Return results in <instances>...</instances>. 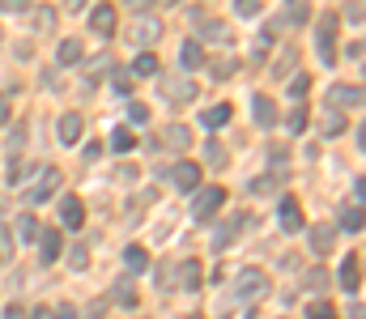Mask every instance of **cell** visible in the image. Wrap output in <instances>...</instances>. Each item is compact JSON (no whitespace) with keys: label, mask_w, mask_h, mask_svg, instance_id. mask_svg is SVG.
<instances>
[{"label":"cell","mask_w":366,"mask_h":319,"mask_svg":"<svg viewBox=\"0 0 366 319\" xmlns=\"http://www.w3.org/2000/svg\"><path fill=\"white\" fill-rule=\"evenodd\" d=\"M286 9H290V26H303V21H311V9H307V0H286Z\"/></svg>","instance_id":"30"},{"label":"cell","mask_w":366,"mask_h":319,"mask_svg":"<svg viewBox=\"0 0 366 319\" xmlns=\"http://www.w3.org/2000/svg\"><path fill=\"white\" fill-rule=\"evenodd\" d=\"M328 102H333L337 111H345V107H358V102H362V85H333Z\"/></svg>","instance_id":"11"},{"label":"cell","mask_w":366,"mask_h":319,"mask_svg":"<svg viewBox=\"0 0 366 319\" xmlns=\"http://www.w3.org/2000/svg\"><path fill=\"white\" fill-rule=\"evenodd\" d=\"M55 319H77V307H60V311H55Z\"/></svg>","instance_id":"44"},{"label":"cell","mask_w":366,"mask_h":319,"mask_svg":"<svg viewBox=\"0 0 366 319\" xmlns=\"http://www.w3.org/2000/svg\"><path fill=\"white\" fill-rule=\"evenodd\" d=\"M205 158H209L213 166H222V162H226V149H222L217 141H209V145H205Z\"/></svg>","instance_id":"36"},{"label":"cell","mask_w":366,"mask_h":319,"mask_svg":"<svg viewBox=\"0 0 366 319\" xmlns=\"http://www.w3.org/2000/svg\"><path fill=\"white\" fill-rule=\"evenodd\" d=\"M60 183H64V175H60V171H55V166H47V171H43V175H38V183H34V188H30V192H26V196H30V205H43V200H51V196H55V188H60Z\"/></svg>","instance_id":"5"},{"label":"cell","mask_w":366,"mask_h":319,"mask_svg":"<svg viewBox=\"0 0 366 319\" xmlns=\"http://www.w3.org/2000/svg\"><path fill=\"white\" fill-rule=\"evenodd\" d=\"M307 90H311L307 77H294V81H290V98H307Z\"/></svg>","instance_id":"38"},{"label":"cell","mask_w":366,"mask_h":319,"mask_svg":"<svg viewBox=\"0 0 366 319\" xmlns=\"http://www.w3.org/2000/svg\"><path fill=\"white\" fill-rule=\"evenodd\" d=\"M124 264H128V269H132V273H145V269H149V252H145V247H136V243H132V247H128V252H124Z\"/></svg>","instance_id":"24"},{"label":"cell","mask_w":366,"mask_h":319,"mask_svg":"<svg viewBox=\"0 0 366 319\" xmlns=\"http://www.w3.org/2000/svg\"><path fill=\"white\" fill-rule=\"evenodd\" d=\"M68 264H72V269H77V273H81V269H85V264H90V256H85V247H81V243H77V247H72V252H68Z\"/></svg>","instance_id":"37"},{"label":"cell","mask_w":366,"mask_h":319,"mask_svg":"<svg viewBox=\"0 0 366 319\" xmlns=\"http://www.w3.org/2000/svg\"><path fill=\"white\" fill-rule=\"evenodd\" d=\"M277 226L286 230V234H298L307 222H303V205L294 200V196H281V205H277Z\"/></svg>","instance_id":"4"},{"label":"cell","mask_w":366,"mask_h":319,"mask_svg":"<svg viewBox=\"0 0 366 319\" xmlns=\"http://www.w3.org/2000/svg\"><path fill=\"white\" fill-rule=\"evenodd\" d=\"M90 26H94V34L111 38V34H115V4H98V9L90 13Z\"/></svg>","instance_id":"8"},{"label":"cell","mask_w":366,"mask_h":319,"mask_svg":"<svg viewBox=\"0 0 366 319\" xmlns=\"http://www.w3.org/2000/svg\"><path fill=\"white\" fill-rule=\"evenodd\" d=\"M166 145H175V149H188V145H192V132H188L183 124H179V128H171V132H166Z\"/></svg>","instance_id":"32"},{"label":"cell","mask_w":366,"mask_h":319,"mask_svg":"<svg viewBox=\"0 0 366 319\" xmlns=\"http://www.w3.org/2000/svg\"><path fill=\"white\" fill-rule=\"evenodd\" d=\"M316 55H320V64H337L341 55H337V17H320V26H316Z\"/></svg>","instance_id":"2"},{"label":"cell","mask_w":366,"mask_h":319,"mask_svg":"<svg viewBox=\"0 0 366 319\" xmlns=\"http://www.w3.org/2000/svg\"><path fill=\"white\" fill-rule=\"evenodd\" d=\"M128 119H132V124H149V107H145V102H132V107H128Z\"/></svg>","instance_id":"35"},{"label":"cell","mask_w":366,"mask_h":319,"mask_svg":"<svg viewBox=\"0 0 366 319\" xmlns=\"http://www.w3.org/2000/svg\"><path fill=\"white\" fill-rule=\"evenodd\" d=\"M34 17H38V26H43V30H47V26H51V21H55V9H38V13H34Z\"/></svg>","instance_id":"41"},{"label":"cell","mask_w":366,"mask_h":319,"mask_svg":"<svg viewBox=\"0 0 366 319\" xmlns=\"http://www.w3.org/2000/svg\"><path fill=\"white\" fill-rule=\"evenodd\" d=\"M13 260V239H9V226H0V264Z\"/></svg>","instance_id":"34"},{"label":"cell","mask_w":366,"mask_h":319,"mask_svg":"<svg viewBox=\"0 0 366 319\" xmlns=\"http://www.w3.org/2000/svg\"><path fill=\"white\" fill-rule=\"evenodd\" d=\"M30 319H55V311H43V307H38V311H34Z\"/></svg>","instance_id":"47"},{"label":"cell","mask_w":366,"mask_h":319,"mask_svg":"<svg viewBox=\"0 0 366 319\" xmlns=\"http://www.w3.org/2000/svg\"><path fill=\"white\" fill-rule=\"evenodd\" d=\"M252 115H256L260 128H277V107H273L269 94H256V98H252Z\"/></svg>","instance_id":"9"},{"label":"cell","mask_w":366,"mask_h":319,"mask_svg":"<svg viewBox=\"0 0 366 319\" xmlns=\"http://www.w3.org/2000/svg\"><path fill=\"white\" fill-rule=\"evenodd\" d=\"M175 188L179 192H196L200 188V166L196 162H179L175 166Z\"/></svg>","instance_id":"12"},{"label":"cell","mask_w":366,"mask_h":319,"mask_svg":"<svg viewBox=\"0 0 366 319\" xmlns=\"http://www.w3.org/2000/svg\"><path fill=\"white\" fill-rule=\"evenodd\" d=\"M111 149H115V153H132V149H136V136H132L128 128H115V132H111Z\"/></svg>","instance_id":"26"},{"label":"cell","mask_w":366,"mask_h":319,"mask_svg":"<svg viewBox=\"0 0 366 319\" xmlns=\"http://www.w3.org/2000/svg\"><path fill=\"white\" fill-rule=\"evenodd\" d=\"M345 17H350V21H358V17H362V0H354V4L345 9Z\"/></svg>","instance_id":"43"},{"label":"cell","mask_w":366,"mask_h":319,"mask_svg":"<svg viewBox=\"0 0 366 319\" xmlns=\"http://www.w3.org/2000/svg\"><path fill=\"white\" fill-rule=\"evenodd\" d=\"M166 98H171V102H192V98H196V85H192V81L171 77V81H166Z\"/></svg>","instance_id":"21"},{"label":"cell","mask_w":366,"mask_h":319,"mask_svg":"<svg viewBox=\"0 0 366 319\" xmlns=\"http://www.w3.org/2000/svg\"><path fill=\"white\" fill-rule=\"evenodd\" d=\"M34 243H38V260H43V264H51V260L60 256V234H55V230H38Z\"/></svg>","instance_id":"16"},{"label":"cell","mask_w":366,"mask_h":319,"mask_svg":"<svg viewBox=\"0 0 366 319\" xmlns=\"http://www.w3.org/2000/svg\"><path fill=\"white\" fill-rule=\"evenodd\" d=\"M200 34L213 38V43H230V30H226L222 21H200Z\"/></svg>","instance_id":"28"},{"label":"cell","mask_w":366,"mask_h":319,"mask_svg":"<svg viewBox=\"0 0 366 319\" xmlns=\"http://www.w3.org/2000/svg\"><path fill=\"white\" fill-rule=\"evenodd\" d=\"M60 222H64L68 230H77V226L85 222V205H81L77 196H64V200H60Z\"/></svg>","instance_id":"13"},{"label":"cell","mask_w":366,"mask_h":319,"mask_svg":"<svg viewBox=\"0 0 366 319\" xmlns=\"http://www.w3.org/2000/svg\"><path fill=\"white\" fill-rule=\"evenodd\" d=\"M179 64H183V68H200V64H205V47H200L196 38H188V43L179 47Z\"/></svg>","instance_id":"20"},{"label":"cell","mask_w":366,"mask_h":319,"mask_svg":"<svg viewBox=\"0 0 366 319\" xmlns=\"http://www.w3.org/2000/svg\"><path fill=\"white\" fill-rule=\"evenodd\" d=\"M0 124H9V98L0 94Z\"/></svg>","instance_id":"45"},{"label":"cell","mask_w":366,"mask_h":319,"mask_svg":"<svg viewBox=\"0 0 366 319\" xmlns=\"http://www.w3.org/2000/svg\"><path fill=\"white\" fill-rule=\"evenodd\" d=\"M158 34H162V26H158L154 17H141V21L132 26V43H136V47H154Z\"/></svg>","instance_id":"10"},{"label":"cell","mask_w":366,"mask_h":319,"mask_svg":"<svg viewBox=\"0 0 366 319\" xmlns=\"http://www.w3.org/2000/svg\"><path fill=\"white\" fill-rule=\"evenodd\" d=\"M55 60H60L64 68H72V64H81V60H85V51H81V43H77V38H64V43H60V51H55Z\"/></svg>","instance_id":"19"},{"label":"cell","mask_w":366,"mask_h":319,"mask_svg":"<svg viewBox=\"0 0 366 319\" xmlns=\"http://www.w3.org/2000/svg\"><path fill=\"white\" fill-rule=\"evenodd\" d=\"M243 226H252V217H247V213H239V217L222 222V226H217V234H213V247H217V252H222V247H230V243L243 234Z\"/></svg>","instance_id":"6"},{"label":"cell","mask_w":366,"mask_h":319,"mask_svg":"<svg viewBox=\"0 0 366 319\" xmlns=\"http://www.w3.org/2000/svg\"><path fill=\"white\" fill-rule=\"evenodd\" d=\"M235 9H239L243 17H252V13H260V0H235Z\"/></svg>","instance_id":"40"},{"label":"cell","mask_w":366,"mask_h":319,"mask_svg":"<svg viewBox=\"0 0 366 319\" xmlns=\"http://www.w3.org/2000/svg\"><path fill=\"white\" fill-rule=\"evenodd\" d=\"M333 247H337V230H333V226H316V230H311V252H316V256H328Z\"/></svg>","instance_id":"15"},{"label":"cell","mask_w":366,"mask_h":319,"mask_svg":"<svg viewBox=\"0 0 366 319\" xmlns=\"http://www.w3.org/2000/svg\"><path fill=\"white\" fill-rule=\"evenodd\" d=\"M188 319H200V315H188Z\"/></svg>","instance_id":"49"},{"label":"cell","mask_w":366,"mask_h":319,"mask_svg":"<svg viewBox=\"0 0 366 319\" xmlns=\"http://www.w3.org/2000/svg\"><path fill=\"white\" fill-rule=\"evenodd\" d=\"M235 294H239V303H260L269 294V273L264 269H243L239 281H235Z\"/></svg>","instance_id":"1"},{"label":"cell","mask_w":366,"mask_h":319,"mask_svg":"<svg viewBox=\"0 0 366 319\" xmlns=\"http://www.w3.org/2000/svg\"><path fill=\"white\" fill-rule=\"evenodd\" d=\"M132 72H136V77H154V72H158V55H154V51H141V55L132 60Z\"/></svg>","instance_id":"25"},{"label":"cell","mask_w":366,"mask_h":319,"mask_svg":"<svg viewBox=\"0 0 366 319\" xmlns=\"http://www.w3.org/2000/svg\"><path fill=\"white\" fill-rule=\"evenodd\" d=\"M320 128H324V136H341V132H345V115L333 107V111L324 115V124H320Z\"/></svg>","instance_id":"27"},{"label":"cell","mask_w":366,"mask_h":319,"mask_svg":"<svg viewBox=\"0 0 366 319\" xmlns=\"http://www.w3.org/2000/svg\"><path fill=\"white\" fill-rule=\"evenodd\" d=\"M230 115H235V111H230V102H217V107H209V111H200V124H205L209 132H217V128H222V124H226Z\"/></svg>","instance_id":"17"},{"label":"cell","mask_w":366,"mask_h":319,"mask_svg":"<svg viewBox=\"0 0 366 319\" xmlns=\"http://www.w3.org/2000/svg\"><path fill=\"white\" fill-rule=\"evenodd\" d=\"M68 9H85V0H68Z\"/></svg>","instance_id":"48"},{"label":"cell","mask_w":366,"mask_h":319,"mask_svg":"<svg viewBox=\"0 0 366 319\" xmlns=\"http://www.w3.org/2000/svg\"><path fill=\"white\" fill-rule=\"evenodd\" d=\"M4 319H30V315H26L21 307H9V311H4Z\"/></svg>","instance_id":"46"},{"label":"cell","mask_w":366,"mask_h":319,"mask_svg":"<svg viewBox=\"0 0 366 319\" xmlns=\"http://www.w3.org/2000/svg\"><path fill=\"white\" fill-rule=\"evenodd\" d=\"M226 205V192L222 188H196V200H192V217L196 222H209L217 209Z\"/></svg>","instance_id":"3"},{"label":"cell","mask_w":366,"mask_h":319,"mask_svg":"<svg viewBox=\"0 0 366 319\" xmlns=\"http://www.w3.org/2000/svg\"><path fill=\"white\" fill-rule=\"evenodd\" d=\"M341 230H350V234H358L362 230V205L354 200V205H345V213H341Z\"/></svg>","instance_id":"22"},{"label":"cell","mask_w":366,"mask_h":319,"mask_svg":"<svg viewBox=\"0 0 366 319\" xmlns=\"http://www.w3.org/2000/svg\"><path fill=\"white\" fill-rule=\"evenodd\" d=\"M307 124H311V119H307V111H303V107H294V111H290V119H286V128H290L294 136H298V132H307Z\"/></svg>","instance_id":"31"},{"label":"cell","mask_w":366,"mask_h":319,"mask_svg":"<svg viewBox=\"0 0 366 319\" xmlns=\"http://www.w3.org/2000/svg\"><path fill=\"white\" fill-rule=\"evenodd\" d=\"M13 230H17V239L34 243V239H38V222H34V213H21V217L13 222Z\"/></svg>","instance_id":"23"},{"label":"cell","mask_w":366,"mask_h":319,"mask_svg":"<svg viewBox=\"0 0 366 319\" xmlns=\"http://www.w3.org/2000/svg\"><path fill=\"white\" fill-rule=\"evenodd\" d=\"M307 319H337V311H333V303H311Z\"/></svg>","instance_id":"33"},{"label":"cell","mask_w":366,"mask_h":319,"mask_svg":"<svg viewBox=\"0 0 366 319\" xmlns=\"http://www.w3.org/2000/svg\"><path fill=\"white\" fill-rule=\"evenodd\" d=\"M273 188H277V179H256V183H252V192H256V196H269Z\"/></svg>","instance_id":"39"},{"label":"cell","mask_w":366,"mask_h":319,"mask_svg":"<svg viewBox=\"0 0 366 319\" xmlns=\"http://www.w3.org/2000/svg\"><path fill=\"white\" fill-rule=\"evenodd\" d=\"M115 303L119 307H136V290H132V281L124 277V281H115Z\"/></svg>","instance_id":"29"},{"label":"cell","mask_w":366,"mask_h":319,"mask_svg":"<svg viewBox=\"0 0 366 319\" xmlns=\"http://www.w3.org/2000/svg\"><path fill=\"white\" fill-rule=\"evenodd\" d=\"M179 286H183L188 294L200 290V260H183V264H179Z\"/></svg>","instance_id":"18"},{"label":"cell","mask_w":366,"mask_h":319,"mask_svg":"<svg viewBox=\"0 0 366 319\" xmlns=\"http://www.w3.org/2000/svg\"><path fill=\"white\" fill-rule=\"evenodd\" d=\"M362 256H350L345 264H341V290L345 294H358V286H362V264H358Z\"/></svg>","instance_id":"14"},{"label":"cell","mask_w":366,"mask_h":319,"mask_svg":"<svg viewBox=\"0 0 366 319\" xmlns=\"http://www.w3.org/2000/svg\"><path fill=\"white\" fill-rule=\"evenodd\" d=\"M81 132H85V119H81L77 111L60 115V128H55V136H60L64 145H77V141H81Z\"/></svg>","instance_id":"7"},{"label":"cell","mask_w":366,"mask_h":319,"mask_svg":"<svg viewBox=\"0 0 366 319\" xmlns=\"http://www.w3.org/2000/svg\"><path fill=\"white\" fill-rule=\"evenodd\" d=\"M213 72H217V77H230V72H235V60H217Z\"/></svg>","instance_id":"42"}]
</instances>
